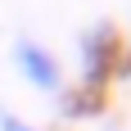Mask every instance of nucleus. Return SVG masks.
Segmentation results:
<instances>
[{
    "label": "nucleus",
    "instance_id": "obj_4",
    "mask_svg": "<svg viewBox=\"0 0 131 131\" xmlns=\"http://www.w3.org/2000/svg\"><path fill=\"white\" fill-rule=\"evenodd\" d=\"M122 72L131 77V41H127V54H122Z\"/></svg>",
    "mask_w": 131,
    "mask_h": 131
},
{
    "label": "nucleus",
    "instance_id": "obj_1",
    "mask_svg": "<svg viewBox=\"0 0 131 131\" xmlns=\"http://www.w3.org/2000/svg\"><path fill=\"white\" fill-rule=\"evenodd\" d=\"M122 54H127V36L118 23H95L77 36V81L86 86H104L113 91V81L122 77Z\"/></svg>",
    "mask_w": 131,
    "mask_h": 131
},
{
    "label": "nucleus",
    "instance_id": "obj_3",
    "mask_svg": "<svg viewBox=\"0 0 131 131\" xmlns=\"http://www.w3.org/2000/svg\"><path fill=\"white\" fill-rule=\"evenodd\" d=\"M0 131H41V127H36V122H27L23 113H14V108L0 104Z\"/></svg>",
    "mask_w": 131,
    "mask_h": 131
},
{
    "label": "nucleus",
    "instance_id": "obj_2",
    "mask_svg": "<svg viewBox=\"0 0 131 131\" xmlns=\"http://www.w3.org/2000/svg\"><path fill=\"white\" fill-rule=\"evenodd\" d=\"M9 63H14V72H18L32 91H41V95H59V91L68 86L63 59H59L45 41L27 36V32H18V36L9 41Z\"/></svg>",
    "mask_w": 131,
    "mask_h": 131
}]
</instances>
